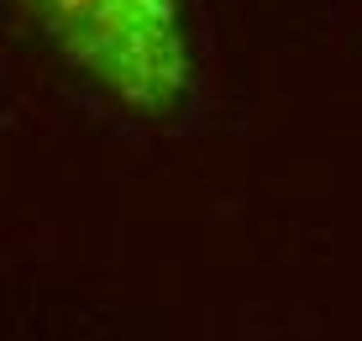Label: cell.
<instances>
[{
  "label": "cell",
  "instance_id": "6da1fadb",
  "mask_svg": "<svg viewBox=\"0 0 362 341\" xmlns=\"http://www.w3.org/2000/svg\"><path fill=\"white\" fill-rule=\"evenodd\" d=\"M37 27L132 110H168L184 90L173 0H27Z\"/></svg>",
  "mask_w": 362,
  "mask_h": 341
}]
</instances>
